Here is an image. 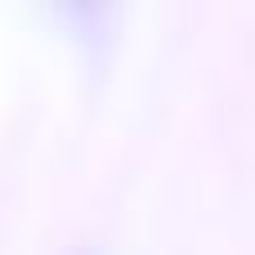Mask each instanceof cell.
I'll use <instances>...</instances> for the list:
<instances>
[{"mask_svg": "<svg viewBox=\"0 0 255 255\" xmlns=\"http://www.w3.org/2000/svg\"><path fill=\"white\" fill-rule=\"evenodd\" d=\"M58 13L76 36H99L108 22V0H58Z\"/></svg>", "mask_w": 255, "mask_h": 255, "instance_id": "cell-1", "label": "cell"}]
</instances>
